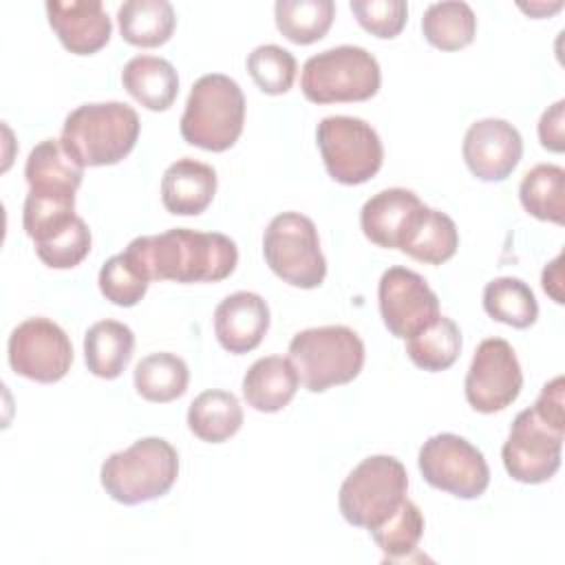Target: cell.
<instances>
[{
  "mask_svg": "<svg viewBox=\"0 0 565 565\" xmlns=\"http://www.w3.org/2000/svg\"><path fill=\"white\" fill-rule=\"evenodd\" d=\"M124 254L148 280L218 282L238 263L236 243L221 232L172 227L161 234L137 236Z\"/></svg>",
  "mask_w": 565,
  "mask_h": 565,
  "instance_id": "6da1fadb",
  "label": "cell"
},
{
  "mask_svg": "<svg viewBox=\"0 0 565 565\" xmlns=\"http://www.w3.org/2000/svg\"><path fill=\"white\" fill-rule=\"evenodd\" d=\"M139 115L124 102L82 104L71 110L62 126L64 150L82 166H113L137 143Z\"/></svg>",
  "mask_w": 565,
  "mask_h": 565,
  "instance_id": "7a4b0ae2",
  "label": "cell"
},
{
  "mask_svg": "<svg viewBox=\"0 0 565 565\" xmlns=\"http://www.w3.org/2000/svg\"><path fill=\"white\" fill-rule=\"evenodd\" d=\"M179 477V455L161 437H143L113 452L99 470V481L124 505H137L163 497Z\"/></svg>",
  "mask_w": 565,
  "mask_h": 565,
  "instance_id": "3957f363",
  "label": "cell"
},
{
  "mask_svg": "<svg viewBox=\"0 0 565 565\" xmlns=\"http://www.w3.org/2000/svg\"><path fill=\"white\" fill-rule=\"evenodd\" d=\"M243 124L245 97L232 77L207 73L192 84L181 115V137L190 146L223 152L236 143Z\"/></svg>",
  "mask_w": 565,
  "mask_h": 565,
  "instance_id": "277c9868",
  "label": "cell"
},
{
  "mask_svg": "<svg viewBox=\"0 0 565 565\" xmlns=\"http://www.w3.org/2000/svg\"><path fill=\"white\" fill-rule=\"evenodd\" d=\"M289 362L311 393L355 380L364 366V342L344 324L311 327L289 342Z\"/></svg>",
  "mask_w": 565,
  "mask_h": 565,
  "instance_id": "5b68a950",
  "label": "cell"
},
{
  "mask_svg": "<svg viewBox=\"0 0 565 565\" xmlns=\"http://www.w3.org/2000/svg\"><path fill=\"white\" fill-rule=\"evenodd\" d=\"M377 60L362 46L342 44L311 55L300 75L302 95L313 104L364 102L380 90Z\"/></svg>",
  "mask_w": 565,
  "mask_h": 565,
  "instance_id": "8992f818",
  "label": "cell"
},
{
  "mask_svg": "<svg viewBox=\"0 0 565 565\" xmlns=\"http://www.w3.org/2000/svg\"><path fill=\"white\" fill-rule=\"evenodd\" d=\"M406 490L408 475L402 461L391 455H371L342 481L338 505L351 525L371 530L402 505Z\"/></svg>",
  "mask_w": 565,
  "mask_h": 565,
  "instance_id": "52a82bcc",
  "label": "cell"
},
{
  "mask_svg": "<svg viewBox=\"0 0 565 565\" xmlns=\"http://www.w3.org/2000/svg\"><path fill=\"white\" fill-rule=\"evenodd\" d=\"M263 254L269 269L294 287L313 289L327 276L318 230L300 212H282L269 221L263 234Z\"/></svg>",
  "mask_w": 565,
  "mask_h": 565,
  "instance_id": "ba28073f",
  "label": "cell"
},
{
  "mask_svg": "<svg viewBox=\"0 0 565 565\" xmlns=\"http://www.w3.org/2000/svg\"><path fill=\"white\" fill-rule=\"evenodd\" d=\"M316 141L329 177L338 183H364L382 168L384 148L380 135L360 117H324L316 128Z\"/></svg>",
  "mask_w": 565,
  "mask_h": 565,
  "instance_id": "9c48e42d",
  "label": "cell"
},
{
  "mask_svg": "<svg viewBox=\"0 0 565 565\" xmlns=\"http://www.w3.org/2000/svg\"><path fill=\"white\" fill-rule=\"evenodd\" d=\"M565 422L541 415L534 406L521 411L501 448L508 475L521 483H543L561 466Z\"/></svg>",
  "mask_w": 565,
  "mask_h": 565,
  "instance_id": "30bf717a",
  "label": "cell"
},
{
  "mask_svg": "<svg viewBox=\"0 0 565 565\" xmlns=\"http://www.w3.org/2000/svg\"><path fill=\"white\" fill-rule=\"evenodd\" d=\"M417 463L426 483L459 499H477L490 483L483 452L455 433H439L426 439Z\"/></svg>",
  "mask_w": 565,
  "mask_h": 565,
  "instance_id": "8fae6325",
  "label": "cell"
},
{
  "mask_svg": "<svg viewBox=\"0 0 565 565\" xmlns=\"http://www.w3.org/2000/svg\"><path fill=\"white\" fill-rule=\"evenodd\" d=\"M9 364L22 377L51 384L68 373L73 344L57 322L26 318L9 335Z\"/></svg>",
  "mask_w": 565,
  "mask_h": 565,
  "instance_id": "7c38bea8",
  "label": "cell"
},
{
  "mask_svg": "<svg viewBox=\"0 0 565 565\" xmlns=\"http://www.w3.org/2000/svg\"><path fill=\"white\" fill-rule=\"evenodd\" d=\"M521 386L523 373L512 344L503 338L479 342L463 382L468 404L479 413H497L519 397Z\"/></svg>",
  "mask_w": 565,
  "mask_h": 565,
  "instance_id": "4fadbf2b",
  "label": "cell"
},
{
  "mask_svg": "<svg viewBox=\"0 0 565 565\" xmlns=\"http://www.w3.org/2000/svg\"><path fill=\"white\" fill-rule=\"evenodd\" d=\"M380 316L384 327L395 335L408 340L428 324H433L439 313V298L428 287V282L413 269L388 267L377 285Z\"/></svg>",
  "mask_w": 565,
  "mask_h": 565,
  "instance_id": "5bb4252c",
  "label": "cell"
},
{
  "mask_svg": "<svg viewBox=\"0 0 565 565\" xmlns=\"http://www.w3.org/2000/svg\"><path fill=\"white\" fill-rule=\"evenodd\" d=\"M461 152L468 170L477 179L503 181L521 161L523 139L510 121L486 117L466 130Z\"/></svg>",
  "mask_w": 565,
  "mask_h": 565,
  "instance_id": "9a60e30c",
  "label": "cell"
},
{
  "mask_svg": "<svg viewBox=\"0 0 565 565\" xmlns=\"http://www.w3.org/2000/svg\"><path fill=\"white\" fill-rule=\"evenodd\" d=\"M46 15L64 49L75 55L97 53L110 40V15L99 0H49Z\"/></svg>",
  "mask_w": 565,
  "mask_h": 565,
  "instance_id": "2e32d148",
  "label": "cell"
},
{
  "mask_svg": "<svg viewBox=\"0 0 565 565\" xmlns=\"http://www.w3.org/2000/svg\"><path fill=\"white\" fill-rule=\"evenodd\" d=\"M269 329V307L254 291L225 296L214 309V333L218 344L230 353L256 349Z\"/></svg>",
  "mask_w": 565,
  "mask_h": 565,
  "instance_id": "e0dca14e",
  "label": "cell"
},
{
  "mask_svg": "<svg viewBox=\"0 0 565 565\" xmlns=\"http://www.w3.org/2000/svg\"><path fill=\"white\" fill-rule=\"evenodd\" d=\"M216 194V170L192 157L177 159L161 179V201L170 214L196 216Z\"/></svg>",
  "mask_w": 565,
  "mask_h": 565,
  "instance_id": "ac0fdd59",
  "label": "cell"
},
{
  "mask_svg": "<svg viewBox=\"0 0 565 565\" xmlns=\"http://www.w3.org/2000/svg\"><path fill=\"white\" fill-rule=\"evenodd\" d=\"M419 207L422 201L413 190L386 188L362 205L360 227L371 243L386 249H397L408 221Z\"/></svg>",
  "mask_w": 565,
  "mask_h": 565,
  "instance_id": "d6986e66",
  "label": "cell"
},
{
  "mask_svg": "<svg viewBox=\"0 0 565 565\" xmlns=\"http://www.w3.org/2000/svg\"><path fill=\"white\" fill-rule=\"evenodd\" d=\"M459 247V232L455 221L435 207H422L408 221L397 249L411 258L428 265H441L455 256Z\"/></svg>",
  "mask_w": 565,
  "mask_h": 565,
  "instance_id": "ffe728a7",
  "label": "cell"
},
{
  "mask_svg": "<svg viewBox=\"0 0 565 565\" xmlns=\"http://www.w3.org/2000/svg\"><path fill=\"white\" fill-rule=\"evenodd\" d=\"M298 384L300 380L289 358L267 355L247 369L243 377V395L254 411L276 413L294 399Z\"/></svg>",
  "mask_w": 565,
  "mask_h": 565,
  "instance_id": "44dd1931",
  "label": "cell"
},
{
  "mask_svg": "<svg viewBox=\"0 0 565 565\" xmlns=\"http://www.w3.org/2000/svg\"><path fill=\"white\" fill-rule=\"evenodd\" d=\"M124 88L148 110H168L179 93L177 68L157 55H135L121 71Z\"/></svg>",
  "mask_w": 565,
  "mask_h": 565,
  "instance_id": "7402d4cb",
  "label": "cell"
},
{
  "mask_svg": "<svg viewBox=\"0 0 565 565\" xmlns=\"http://www.w3.org/2000/svg\"><path fill=\"white\" fill-rule=\"evenodd\" d=\"M135 333L119 320H99L84 335V360L93 375L115 380L132 358Z\"/></svg>",
  "mask_w": 565,
  "mask_h": 565,
  "instance_id": "603a6c76",
  "label": "cell"
},
{
  "mask_svg": "<svg viewBox=\"0 0 565 565\" xmlns=\"http://www.w3.org/2000/svg\"><path fill=\"white\" fill-rule=\"evenodd\" d=\"M243 406L234 393L210 388L199 393L188 408V428L203 441L221 444L238 433Z\"/></svg>",
  "mask_w": 565,
  "mask_h": 565,
  "instance_id": "cb8c5ba5",
  "label": "cell"
},
{
  "mask_svg": "<svg viewBox=\"0 0 565 565\" xmlns=\"http://www.w3.org/2000/svg\"><path fill=\"white\" fill-rule=\"evenodd\" d=\"M121 38L132 46H159L170 40L177 18L168 0H126L117 9Z\"/></svg>",
  "mask_w": 565,
  "mask_h": 565,
  "instance_id": "d4e9b609",
  "label": "cell"
},
{
  "mask_svg": "<svg viewBox=\"0 0 565 565\" xmlns=\"http://www.w3.org/2000/svg\"><path fill=\"white\" fill-rule=\"evenodd\" d=\"M24 177L33 190L75 192L82 183L84 168L64 150L60 139H44L29 152Z\"/></svg>",
  "mask_w": 565,
  "mask_h": 565,
  "instance_id": "484cf974",
  "label": "cell"
},
{
  "mask_svg": "<svg viewBox=\"0 0 565 565\" xmlns=\"http://www.w3.org/2000/svg\"><path fill=\"white\" fill-rule=\"evenodd\" d=\"M519 199L527 214L541 221H565V170L556 163H539L525 172L519 185Z\"/></svg>",
  "mask_w": 565,
  "mask_h": 565,
  "instance_id": "4316f807",
  "label": "cell"
},
{
  "mask_svg": "<svg viewBox=\"0 0 565 565\" xmlns=\"http://www.w3.org/2000/svg\"><path fill=\"white\" fill-rule=\"evenodd\" d=\"M188 364L168 351L150 353L135 366V388L148 402H172L188 391Z\"/></svg>",
  "mask_w": 565,
  "mask_h": 565,
  "instance_id": "83f0119b",
  "label": "cell"
},
{
  "mask_svg": "<svg viewBox=\"0 0 565 565\" xmlns=\"http://www.w3.org/2000/svg\"><path fill=\"white\" fill-rule=\"evenodd\" d=\"M422 31L433 46L457 51L475 40L477 15L470 4L461 0L433 2L422 15Z\"/></svg>",
  "mask_w": 565,
  "mask_h": 565,
  "instance_id": "f1b7e54d",
  "label": "cell"
},
{
  "mask_svg": "<svg viewBox=\"0 0 565 565\" xmlns=\"http://www.w3.org/2000/svg\"><path fill=\"white\" fill-rule=\"evenodd\" d=\"M483 309L490 318L514 329H525L539 318L534 291L527 287V282L512 276H501L486 285Z\"/></svg>",
  "mask_w": 565,
  "mask_h": 565,
  "instance_id": "f546056e",
  "label": "cell"
},
{
  "mask_svg": "<svg viewBox=\"0 0 565 565\" xmlns=\"http://www.w3.org/2000/svg\"><path fill=\"white\" fill-rule=\"evenodd\" d=\"M411 362L424 371H444L452 366L461 353V331L455 320L439 316L433 324L406 340Z\"/></svg>",
  "mask_w": 565,
  "mask_h": 565,
  "instance_id": "4dcf8cb0",
  "label": "cell"
},
{
  "mask_svg": "<svg viewBox=\"0 0 565 565\" xmlns=\"http://www.w3.org/2000/svg\"><path fill=\"white\" fill-rule=\"evenodd\" d=\"M278 31L294 44H311L329 31L335 4L331 0H278L274 4Z\"/></svg>",
  "mask_w": 565,
  "mask_h": 565,
  "instance_id": "1f68e13d",
  "label": "cell"
},
{
  "mask_svg": "<svg viewBox=\"0 0 565 565\" xmlns=\"http://www.w3.org/2000/svg\"><path fill=\"white\" fill-rule=\"evenodd\" d=\"M377 547L384 552L386 561L408 558L424 534V514L411 499H404L402 505L386 516L382 523L369 530Z\"/></svg>",
  "mask_w": 565,
  "mask_h": 565,
  "instance_id": "d6a6232c",
  "label": "cell"
},
{
  "mask_svg": "<svg viewBox=\"0 0 565 565\" xmlns=\"http://www.w3.org/2000/svg\"><path fill=\"white\" fill-rule=\"evenodd\" d=\"M75 216V192L71 190H33L24 199L22 225L31 241H40Z\"/></svg>",
  "mask_w": 565,
  "mask_h": 565,
  "instance_id": "836d02e7",
  "label": "cell"
},
{
  "mask_svg": "<svg viewBox=\"0 0 565 565\" xmlns=\"http://www.w3.org/2000/svg\"><path fill=\"white\" fill-rule=\"evenodd\" d=\"M35 254L40 260L53 269H71L79 265L90 252V230L84 218L77 214L57 227L55 232L46 234L40 241H33Z\"/></svg>",
  "mask_w": 565,
  "mask_h": 565,
  "instance_id": "e575fe53",
  "label": "cell"
},
{
  "mask_svg": "<svg viewBox=\"0 0 565 565\" xmlns=\"http://www.w3.org/2000/svg\"><path fill=\"white\" fill-rule=\"evenodd\" d=\"M247 71L267 95H282L296 79V57L278 44H260L247 55Z\"/></svg>",
  "mask_w": 565,
  "mask_h": 565,
  "instance_id": "d590c367",
  "label": "cell"
},
{
  "mask_svg": "<svg viewBox=\"0 0 565 565\" xmlns=\"http://www.w3.org/2000/svg\"><path fill=\"white\" fill-rule=\"evenodd\" d=\"M148 285L150 280L124 252L110 256L99 269V291L119 307L137 305L146 296Z\"/></svg>",
  "mask_w": 565,
  "mask_h": 565,
  "instance_id": "8d00e7d4",
  "label": "cell"
},
{
  "mask_svg": "<svg viewBox=\"0 0 565 565\" xmlns=\"http://www.w3.org/2000/svg\"><path fill=\"white\" fill-rule=\"evenodd\" d=\"M351 11L358 22L377 38H395L408 15L404 0H351Z\"/></svg>",
  "mask_w": 565,
  "mask_h": 565,
  "instance_id": "74e56055",
  "label": "cell"
},
{
  "mask_svg": "<svg viewBox=\"0 0 565 565\" xmlns=\"http://www.w3.org/2000/svg\"><path fill=\"white\" fill-rule=\"evenodd\" d=\"M563 110L565 102L558 99L552 104L539 119V139L541 146L552 150V152H563L565 150V135H563Z\"/></svg>",
  "mask_w": 565,
  "mask_h": 565,
  "instance_id": "f35d334b",
  "label": "cell"
},
{
  "mask_svg": "<svg viewBox=\"0 0 565 565\" xmlns=\"http://www.w3.org/2000/svg\"><path fill=\"white\" fill-rule=\"evenodd\" d=\"M561 263H563V254H558L552 263L545 265L543 269V276H541V282H543V289L554 298V302L563 305V271H561Z\"/></svg>",
  "mask_w": 565,
  "mask_h": 565,
  "instance_id": "ab89813d",
  "label": "cell"
},
{
  "mask_svg": "<svg viewBox=\"0 0 565 565\" xmlns=\"http://www.w3.org/2000/svg\"><path fill=\"white\" fill-rule=\"evenodd\" d=\"M563 7V2H554L552 7H547V4H543V2H539V4H521V9L523 11H527L530 15H543V13H552V11H558Z\"/></svg>",
  "mask_w": 565,
  "mask_h": 565,
  "instance_id": "60d3db41",
  "label": "cell"
}]
</instances>
